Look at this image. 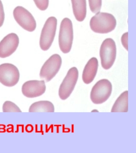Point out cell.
Returning <instances> with one entry per match:
<instances>
[{"label": "cell", "instance_id": "1", "mask_svg": "<svg viewBox=\"0 0 136 153\" xmlns=\"http://www.w3.org/2000/svg\"><path fill=\"white\" fill-rule=\"evenodd\" d=\"M117 25L114 16L109 13L98 12L91 18L90 27L93 31L100 34H107L115 29Z\"/></svg>", "mask_w": 136, "mask_h": 153}, {"label": "cell", "instance_id": "2", "mask_svg": "<svg viewBox=\"0 0 136 153\" xmlns=\"http://www.w3.org/2000/svg\"><path fill=\"white\" fill-rule=\"evenodd\" d=\"M60 49L64 54L70 52L73 40V26L69 19L65 18L62 21L59 34Z\"/></svg>", "mask_w": 136, "mask_h": 153}, {"label": "cell", "instance_id": "3", "mask_svg": "<svg viewBox=\"0 0 136 153\" xmlns=\"http://www.w3.org/2000/svg\"><path fill=\"white\" fill-rule=\"evenodd\" d=\"M117 54L116 45L114 40L111 38H106L101 46L100 55L102 68L106 70L112 68L115 62Z\"/></svg>", "mask_w": 136, "mask_h": 153}, {"label": "cell", "instance_id": "4", "mask_svg": "<svg viewBox=\"0 0 136 153\" xmlns=\"http://www.w3.org/2000/svg\"><path fill=\"white\" fill-rule=\"evenodd\" d=\"M112 84L109 80L103 79L93 86L90 92V99L95 104L106 102L112 94Z\"/></svg>", "mask_w": 136, "mask_h": 153}, {"label": "cell", "instance_id": "5", "mask_svg": "<svg viewBox=\"0 0 136 153\" xmlns=\"http://www.w3.org/2000/svg\"><path fill=\"white\" fill-rule=\"evenodd\" d=\"M57 19L54 16L47 19L42 28L40 35L39 45L43 51H47L52 45L56 35Z\"/></svg>", "mask_w": 136, "mask_h": 153}, {"label": "cell", "instance_id": "6", "mask_svg": "<svg viewBox=\"0 0 136 153\" xmlns=\"http://www.w3.org/2000/svg\"><path fill=\"white\" fill-rule=\"evenodd\" d=\"M62 58L59 55L54 54L45 61L40 71V78L49 82L56 76L62 65Z\"/></svg>", "mask_w": 136, "mask_h": 153}, {"label": "cell", "instance_id": "7", "mask_svg": "<svg viewBox=\"0 0 136 153\" xmlns=\"http://www.w3.org/2000/svg\"><path fill=\"white\" fill-rule=\"evenodd\" d=\"M79 78V71L77 68H70L59 89V96L62 100L68 99L71 95Z\"/></svg>", "mask_w": 136, "mask_h": 153}, {"label": "cell", "instance_id": "8", "mask_svg": "<svg viewBox=\"0 0 136 153\" xmlns=\"http://www.w3.org/2000/svg\"><path fill=\"white\" fill-rule=\"evenodd\" d=\"M19 70L14 65L5 63L0 65V83L7 87H13L19 81Z\"/></svg>", "mask_w": 136, "mask_h": 153}, {"label": "cell", "instance_id": "9", "mask_svg": "<svg viewBox=\"0 0 136 153\" xmlns=\"http://www.w3.org/2000/svg\"><path fill=\"white\" fill-rule=\"evenodd\" d=\"M13 16L20 26L27 31L33 32L36 28L35 19L28 10L22 6H17L13 10Z\"/></svg>", "mask_w": 136, "mask_h": 153}, {"label": "cell", "instance_id": "10", "mask_svg": "<svg viewBox=\"0 0 136 153\" xmlns=\"http://www.w3.org/2000/svg\"><path fill=\"white\" fill-rule=\"evenodd\" d=\"M19 42V37L16 33H10L4 37L0 42V58L11 56L18 49Z\"/></svg>", "mask_w": 136, "mask_h": 153}, {"label": "cell", "instance_id": "11", "mask_svg": "<svg viewBox=\"0 0 136 153\" xmlns=\"http://www.w3.org/2000/svg\"><path fill=\"white\" fill-rule=\"evenodd\" d=\"M46 86L44 80H30L25 82L21 87L24 96L28 98H34L45 93Z\"/></svg>", "mask_w": 136, "mask_h": 153}, {"label": "cell", "instance_id": "12", "mask_svg": "<svg viewBox=\"0 0 136 153\" xmlns=\"http://www.w3.org/2000/svg\"><path fill=\"white\" fill-rule=\"evenodd\" d=\"M98 68V61L96 58L92 57L89 59L86 63L82 74V80L86 84L93 82L95 78Z\"/></svg>", "mask_w": 136, "mask_h": 153}, {"label": "cell", "instance_id": "13", "mask_svg": "<svg viewBox=\"0 0 136 153\" xmlns=\"http://www.w3.org/2000/svg\"><path fill=\"white\" fill-rule=\"evenodd\" d=\"M73 14L78 22H83L87 14L86 0H71Z\"/></svg>", "mask_w": 136, "mask_h": 153}, {"label": "cell", "instance_id": "14", "mask_svg": "<svg viewBox=\"0 0 136 153\" xmlns=\"http://www.w3.org/2000/svg\"><path fill=\"white\" fill-rule=\"evenodd\" d=\"M129 111V91H126L119 96L111 109V112H127Z\"/></svg>", "mask_w": 136, "mask_h": 153}, {"label": "cell", "instance_id": "15", "mask_svg": "<svg viewBox=\"0 0 136 153\" xmlns=\"http://www.w3.org/2000/svg\"><path fill=\"white\" fill-rule=\"evenodd\" d=\"M29 112H54L55 107L51 102L41 101L33 103L30 106Z\"/></svg>", "mask_w": 136, "mask_h": 153}, {"label": "cell", "instance_id": "16", "mask_svg": "<svg viewBox=\"0 0 136 153\" xmlns=\"http://www.w3.org/2000/svg\"><path fill=\"white\" fill-rule=\"evenodd\" d=\"M2 110L3 112H21V110L16 104L9 101L4 102Z\"/></svg>", "mask_w": 136, "mask_h": 153}, {"label": "cell", "instance_id": "17", "mask_svg": "<svg viewBox=\"0 0 136 153\" xmlns=\"http://www.w3.org/2000/svg\"><path fill=\"white\" fill-rule=\"evenodd\" d=\"M88 1L91 12L93 13L100 12L102 6V0H88Z\"/></svg>", "mask_w": 136, "mask_h": 153}, {"label": "cell", "instance_id": "18", "mask_svg": "<svg viewBox=\"0 0 136 153\" xmlns=\"http://www.w3.org/2000/svg\"><path fill=\"white\" fill-rule=\"evenodd\" d=\"M37 7L40 10L44 11L49 6V0H33Z\"/></svg>", "mask_w": 136, "mask_h": 153}, {"label": "cell", "instance_id": "19", "mask_svg": "<svg viewBox=\"0 0 136 153\" xmlns=\"http://www.w3.org/2000/svg\"><path fill=\"white\" fill-rule=\"evenodd\" d=\"M128 37H129V33L126 32L124 33L121 36V43H122L123 47L125 48L126 50H129V48H128Z\"/></svg>", "mask_w": 136, "mask_h": 153}, {"label": "cell", "instance_id": "20", "mask_svg": "<svg viewBox=\"0 0 136 153\" xmlns=\"http://www.w3.org/2000/svg\"><path fill=\"white\" fill-rule=\"evenodd\" d=\"M5 20V13L4 10L3 5L1 0H0V27L3 26Z\"/></svg>", "mask_w": 136, "mask_h": 153}]
</instances>
